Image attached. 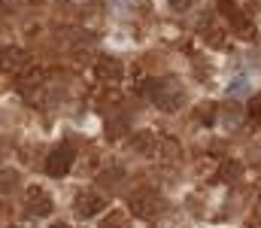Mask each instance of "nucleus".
Segmentation results:
<instances>
[{
    "label": "nucleus",
    "mask_w": 261,
    "mask_h": 228,
    "mask_svg": "<svg viewBox=\"0 0 261 228\" xmlns=\"http://www.w3.org/2000/svg\"><path fill=\"white\" fill-rule=\"evenodd\" d=\"M130 149L140 152V155H155L158 140H155L152 131H134V137H130Z\"/></svg>",
    "instance_id": "423d86ee"
},
{
    "label": "nucleus",
    "mask_w": 261,
    "mask_h": 228,
    "mask_svg": "<svg viewBox=\"0 0 261 228\" xmlns=\"http://www.w3.org/2000/svg\"><path fill=\"white\" fill-rule=\"evenodd\" d=\"M170 6L182 12V9H192V6H195V0H170Z\"/></svg>",
    "instance_id": "f3484780"
},
{
    "label": "nucleus",
    "mask_w": 261,
    "mask_h": 228,
    "mask_svg": "<svg viewBox=\"0 0 261 228\" xmlns=\"http://www.w3.org/2000/svg\"><path fill=\"white\" fill-rule=\"evenodd\" d=\"M119 76H122V64L116 58H100L97 61V79L100 82H119Z\"/></svg>",
    "instance_id": "6e6552de"
},
{
    "label": "nucleus",
    "mask_w": 261,
    "mask_h": 228,
    "mask_svg": "<svg viewBox=\"0 0 261 228\" xmlns=\"http://www.w3.org/2000/svg\"><path fill=\"white\" fill-rule=\"evenodd\" d=\"M249 116H252L255 122H261V91L252 97V104H249Z\"/></svg>",
    "instance_id": "2eb2a0df"
},
{
    "label": "nucleus",
    "mask_w": 261,
    "mask_h": 228,
    "mask_svg": "<svg viewBox=\"0 0 261 228\" xmlns=\"http://www.w3.org/2000/svg\"><path fill=\"white\" fill-rule=\"evenodd\" d=\"M146 94H149V100H152L155 107H161L164 113H173V110L182 104V97H186V91H182V85H179L176 79H149V82H146Z\"/></svg>",
    "instance_id": "f257e3e1"
},
{
    "label": "nucleus",
    "mask_w": 261,
    "mask_h": 228,
    "mask_svg": "<svg viewBox=\"0 0 261 228\" xmlns=\"http://www.w3.org/2000/svg\"><path fill=\"white\" fill-rule=\"evenodd\" d=\"M258 204H261V195H258Z\"/></svg>",
    "instance_id": "aec40b11"
},
{
    "label": "nucleus",
    "mask_w": 261,
    "mask_h": 228,
    "mask_svg": "<svg viewBox=\"0 0 261 228\" xmlns=\"http://www.w3.org/2000/svg\"><path fill=\"white\" fill-rule=\"evenodd\" d=\"M219 12L231 21V28H234V34H237V37H252V34H255L252 21L237 9V3H234V0H219Z\"/></svg>",
    "instance_id": "f03ea898"
},
{
    "label": "nucleus",
    "mask_w": 261,
    "mask_h": 228,
    "mask_svg": "<svg viewBox=\"0 0 261 228\" xmlns=\"http://www.w3.org/2000/svg\"><path fill=\"white\" fill-rule=\"evenodd\" d=\"M28 213L31 216H49L52 213V198L40 189H31L28 192Z\"/></svg>",
    "instance_id": "39448f33"
},
{
    "label": "nucleus",
    "mask_w": 261,
    "mask_h": 228,
    "mask_svg": "<svg viewBox=\"0 0 261 228\" xmlns=\"http://www.w3.org/2000/svg\"><path fill=\"white\" fill-rule=\"evenodd\" d=\"M130 210H134L137 216H152V213L158 210V195H155L152 189L134 192V195H130Z\"/></svg>",
    "instance_id": "20e7f679"
},
{
    "label": "nucleus",
    "mask_w": 261,
    "mask_h": 228,
    "mask_svg": "<svg viewBox=\"0 0 261 228\" xmlns=\"http://www.w3.org/2000/svg\"><path fill=\"white\" fill-rule=\"evenodd\" d=\"M240 170H243V167H240L237 161H225V164H222L219 180H228V183H231V180H237V176H240Z\"/></svg>",
    "instance_id": "f8f14e48"
},
{
    "label": "nucleus",
    "mask_w": 261,
    "mask_h": 228,
    "mask_svg": "<svg viewBox=\"0 0 261 228\" xmlns=\"http://www.w3.org/2000/svg\"><path fill=\"white\" fill-rule=\"evenodd\" d=\"M3 58H6V67H21V64H28L21 49H3Z\"/></svg>",
    "instance_id": "9d476101"
},
{
    "label": "nucleus",
    "mask_w": 261,
    "mask_h": 228,
    "mask_svg": "<svg viewBox=\"0 0 261 228\" xmlns=\"http://www.w3.org/2000/svg\"><path fill=\"white\" fill-rule=\"evenodd\" d=\"M100 210H103V198H100V195H79V198H76V213H79V216L88 219V216H94V213H100Z\"/></svg>",
    "instance_id": "0eeeda50"
},
{
    "label": "nucleus",
    "mask_w": 261,
    "mask_h": 228,
    "mask_svg": "<svg viewBox=\"0 0 261 228\" xmlns=\"http://www.w3.org/2000/svg\"><path fill=\"white\" fill-rule=\"evenodd\" d=\"M216 119V104H200V110H197V122H213Z\"/></svg>",
    "instance_id": "ddd939ff"
},
{
    "label": "nucleus",
    "mask_w": 261,
    "mask_h": 228,
    "mask_svg": "<svg viewBox=\"0 0 261 228\" xmlns=\"http://www.w3.org/2000/svg\"><path fill=\"white\" fill-rule=\"evenodd\" d=\"M122 180H125V170H122V167H113V170H100V176H97V183H100L103 189H110V192H116V189L122 186Z\"/></svg>",
    "instance_id": "1a4fd4ad"
},
{
    "label": "nucleus",
    "mask_w": 261,
    "mask_h": 228,
    "mask_svg": "<svg viewBox=\"0 0 261 228\" xmlns=\"http://www.w3.org/2000/svg\"><path fill=\"white\" fill-rule=\"evenodd\" d=\"M52 228H67V225H52Z\"/></svg>",
    "instance_id": "6ab92c4d"
},
{
    "label": "nucleus",
    "mask_w": 261,
    "mask_h": 228,
    "mask_svg": "<svg viewBox=\"0 0 261 228\" xmlns=\"http://www.w3.org/2000/svg\"><path fill=\"white\" fill-rule=\"evenodd\" d=\"M15 180H18L15 170H3V192H9V186H15Z\"/></svg>",
    "instance_id": "dca6fc26"
},
{
    "label": "nucleus",
    "mask_w": 261,
    "mask_h": 228,
    "mask_svg": "<svg viewBox=\"0 0 261 228\" xmlns=\"http://www.w3.org/2000/svg\"><path fill=\"white\" fill-rule=\"evenodd\" d=\"M246 91H249V79H246V76L231 79V85H228V94H231V97H240V94H246Z\"/></svg>",
    "instance_id": "9b49d317"
},
{
    "label": "nucleus",
    "mask_w": 261,
    "mask_h": 228,
    "mask_svg": "<svg viewBox=\"0 0 261 228\" xmlns=\"http://www.w3.org/2000/svg\"><path fill=\"white\" fill-rule=\"evenodd\" d=\"M107 228H122V225H107Z\"/></svg>",
    "instance_id": "a211bd4d"
},
{
    "label": "nucleus",
    "mask_w": 261,
    "mask_h": 228,
    "mask_svg": "<svg viewBox=\"0 0 261 228\" xmlns=\"http://www.w3.org/2000/svg\"><path fill=\"white\" fill-rule=\"evenodd\" d=\"M225 122H228V125H240V122H243V110L231 104V110H225Z\"/></svg>",
    "instance_id": "4468645a"
},
{
    "label": "nucleus",
    "mask_w": 261,
    "mask_h": 228,
    "mask_svg": "<svg viewBox=\"0 0 261 228\" xmlns=\"http://www.w3.org/2000/svg\"><path fill=\"white\" fill-rule=\"evenodd\" d=\"M70 164H73V146L70 143H61V146H55L52 155L46 158V173L49 176H64L67 170H70Z\"/></svg>",
    "instance_id": "7ed1b4c3"
}]
</instances>
